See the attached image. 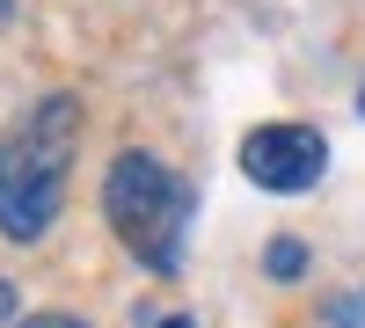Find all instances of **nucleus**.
<instances>
[{
    "label": "nucleus",
    "mask_w": 365,
    "mask_h": 328,
    "mask_svg": "<svg viewBox=\"0 0 365 328\" xmlns=\"http://www.w3.org/2000/svg\"><path fill=\"white\" fill-rule=\"evenodd\" d=\"M161 328H197V321H190V314H168V321H161Z\"/></svg>",
    "instance_id": "obj_8"
},
{
    "label": "nucleus",
    "mask_w": 365,
    "mask_h": 328,
    "mask_svg": "<svg viewBox=\"0 0 365 328\" xmlns=\"http://www.w3.org/2000/svg\"><path fill=\"white\" fill-rule=\"evenodd\" d=\"M15 328H88V321H66V314H37V321H15Z\"/></svg>",
    "instance_id": "obj_6"
},
{
    "label": "nucleus",
    "mask_w": 365,
    "mask_h": 328,
    "mask_svg": "<svg viewBox=\"0 0 365 328\" xmlns=\"http://www.w3.org/2000/svg\"><path fill=\"white\" fill-rule=\"evenodd\" d=\"M358 117H365V88H358Z\"/></svg>",
    "instance_id": "obj_10"
},
{
    "label": "nucleus",
    "mask_w": 365,
    "mask_h": 328,
    "mask_svg": "<svg viewBox=\"0 0 365 328\" xmlns=\"http://www.w3.org/2000/svg\"><path fill=\"white\" fill-rule=\"evenodd\" d=\"M8 15H15V8H8V0H0V22H8Z\"/></svg>",
    "instance_id": "obj_9"
},
{
    "label": "nucleus",
    "mask_w": 365,
    "mask_h": 328,
    "mask_svg": "<svg viewBox=\"0 0 365 328\" xmlns=\"http://www.w3.org/2000/svg\"><path fill=\"white\" fill-rule=\"evenodd\" d=\"M190 212H197V197H190V183H182L168 161L139 154V146L110 161V175H103V219H110V233L125 241V255L139 263V270H154V277L182 270Z\"/></svg>",
    "instance_id": "obj_2"
},
{
    "label": "nucleus",
    "mask_w": 365,
    "mask_h": 328,
    "mask_svg": "<svg viewBox=\"0 0 365 328\" xmlns=\"http://www.w3.org/2000/svg\"><path fill=\"white\" fill-rule=\"evenodd\" d=\"M241 175L270 197H299L329 175V139L314 125H256L241 139Z\"/></svg>",
    "instance_id": "obj_3"
},
{
    "label": "nucleus",
    "mask_w": 365,
    "mask_h": 328,
    "mask_svg": "<svg viewBox=\"0 0 365 328\" xmlns=\"http://www.w3.org/2000/svg\"><path fill=\"white\" fill-rule=\"evenodd\" d=\"M0 321H15V285L0 277Z\"/></svg>",
    "instance_id": "obj_7"
},
{
    "label": "nucleus",
    "mask_w": 365,
    "mask_h": 328,
    "mask_svg": "<svg viewBox=\"0 0 365 328\" xmlns=\"http://www.w3.org/2000/svg\"><path fill=\"white\" fill-rule=\"evenodd\" d=\"M263 270L278 277V285H292L299 270H307V248H299V241H270V248H263Z\"/></svg>",
    "instance_id": "obj_4"
},
{
    "label": "nucleus",
    "mask_w": 365,
    "mask_h": 328,
    "mask_svg": "<svg viewBox=\"0 0 365 328\" xmlns=\"http://www.w3.org/2000/svg\"><path fill=\"white\" fill-rule=\"evenodd\" d=\"M329 328H365V285H358V292H344V300L329 307Z\"/></svg>",
    "instance_id": "obj_5"
},
{
    "label": "nucleus",
    "mask_w": 365,
    "mask_h": 328,
    "mask_svg": "<svg viewBox=\"0 0 365 328\" xmlns=\"http://www.w3.org/2000/svg\"><path fill=\"white\" fill-rule=\"evenodd\" d=\"M81 154V102L44 95L0 132V233L8 241H44L66 212V175Z\"/></svg>",
    "instance_id": "obj_1"
}]
</instances>
